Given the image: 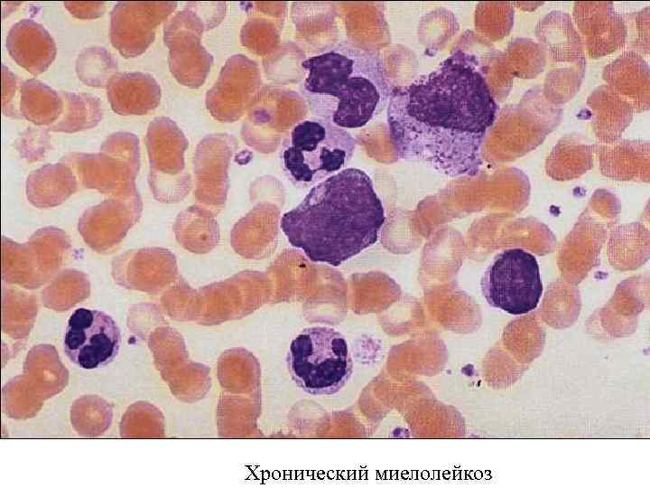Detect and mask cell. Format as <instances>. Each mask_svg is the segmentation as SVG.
I'll list each match as a JSON object with an SVG mask.
<instances>
[{
  "label": "cell",
  "mask_w": 650,
  "mask_h": 488,
  "mask_svg": "<svg viewBox=\"0 0 650 488\" xmlns=\"http://www.w3.org/2000/svg\"><path fill=\"white\" fill-rule=\"evenodd\" d=\"M602 78L607 85L626 99L635 113L650 107V69L648 61L639 53L625 51L605 66Z\"/></svg>",
  "instance_id": "11"
},
{
  "label": "cell",
  "mask_w": 650,
  "mask_h": 488,
  "mask_svg": "<svg viewBox=\"0 0 650 488\" xmlns=\"http://www.w3.org/2000/svg\"><path fill=\"white\" fill-rule=\"evenodd\" d=\"M356 147L347 129L312 116L297 122L283 138L282 168L295 187L311 189L345 169Z\"/></svg>",
  "instance_id": "4"
},
{
  "label": "cell",
  "mask_w": 650,
  "mask_h": 488,
  "mask_svg": "<svg viewBox=\"0 0 650 488\" xmlns=\"http://www.w3.org/2000/svg\"><path fill=\"white\" fill-rule=\"evenodd\" d=\"M385 109L398 159L458 178L479 174L499 107L480 57L456 48L428 73L394 87Z\"/></svg>",
  "instance_id": "1"
},
{
  "label": "cell",
  "mask_w": 650,
  "mask_h": 488,
  "mask_svg": "<svg viewBox=\"0 0 650 488\" xmlns=\"http://www.w3.org/2000/svg\"><path fill=\"white\" fill-rule=\"evenodd\" d=\"M5 44L12 59L32 75L47 70L57 54L56 42L49 31L29 18L11 26Z\"/></svg>",
  "instance_id": "10"
},
{
  "label": "cell",
  "mask_w": 650,
  "mask_h": 488,
  "mask_svg": "<svg viewBox=\"0 0 650 488\" xmlns=\"http://www.w3.org/2000/svg\"><path fill=\"white\" fill-rule=\"evenodd\" d=\"M64 108L60 118L48 129L53 132L74 133L95 127L103 118L102 103L98 97L75 91H60Z\"/></svg>",
  "instance_id": "16"
},
{
  "label": "cell",
  "mask_w": 650,
  "mask_h": 488,
  "mask_svg": "<svg viewBox=\"0 0 650 488\" xmlns=\"http://www.w3.org/2000/svg\"><path fill=\"white\" fill-rule=\"evenodd\" d=\"M286 361L295 384L316 396L339 392L353 372L345 336L329 326L303 329L292 341Z\"/></svg>",
  "instance_id": "5"
},
{
  "label": "cell",
  "mask_w": 650,
  "mask_h": 488,
  "mask_svg": "<svg viewBox=\"0 0 650 488\" xmlns=\"http://www.w3.org/2000/svg\"><path fill=\"white\" fill-rule=\"evenodd\" d=\"M63 108L60 91L36 79L26 80L22 84L20 113L32 124L50 127L60 118Z\"/></svg>",
  "instance_id": "15"
},
{
  "label": "cell",
  "mask_w": 650,
  "mask_h": 488,
  "mask_svg": "<svg viewBox=\"0 0 650 488\" xmlns=\"http://www.w3.org/2000/svg\"><path fill=\"white\" fill-rule=\"evenodd\" d=\"M73 189L71 174L60 165L46 166L29 179L30 197L40 202L62 200Z\"/></svg>",
  "instance_id": "20"
},
{
  "label": "cell",
  "mask_w": 650,
  "mask_h": 488,
  "mask_svg": "<svg viewBox=\"0 0 650 488\" xmlns=\"http://www.w3.org/2000/svg\"><path fill=\"white\" fill-rule=\"evenodd\" d=\"M78 78L86 85L106 88L108 80L117 73L118 66L113 54L103 47L84 48L76 59Z\"/></svg>",
  "instance_id": "19"
},
{
  "label": "cell",
  "mask_w": 650,
  "mask_h": 488,
  "mask_svg": "<svg viewBox=\"0 0 650 488\" xmlns=\"http://www.w3.org/2000/svg\"><path fill=\"white\" fill-rule=\"evenodd\" d=\"M627 25V41L629 51L642 56L649 55V6L623 14Z\"/></svg>",
  "instance_id": "22"
},
{
  "label": "cell",
  "mask_w": 650,
  "mask_h": 488,
  "mask_svg": "<svg viewBox=\"0 0 650 488\" xmlns=\"http://www.w3.org/2000/svg\"><path fill=\"white\" fill-rule=\"evenodd\" d=\"M507 61L513 76L534 79L543 71L546 56L538 42L530 38H516L507 47Z\"/></svg>",
  "instance_id": "21"
},
{
  "label": "cell",
  "mask_w": 650,
  "mask_h": 488,
  "mask_svg": "<svg viewBox=\"0 0 650 488\" xmlns=\"http://www.w3.org/2000/svg\"><path fill=\"white\" fill-rule=\"evenodd\" d=\"M385 221L371 177L349 167L311 187L280 228L311 261L338 267L374 245Z\"/></svg>",
  "instance_id": "2"
},
{
  "label": "cell",
  "mask_w": 650,
  "mask_h": 488,
  "mask_svg": "<svg viewBox=\"0 0 650 488\" xmlns=\"http://www.w3.org/2000/svg\"><path fill=\"white\" fill-rule=\"evenodd\" d=\"M23 81L4 63L2 64V113L20 118V96Z\"/></svg>",
  "instance_id": "23"
},
{
  "label": "cell",
  "mask_w": 650,
  "mask_h": 488,
  "mask_svg": "<svg viewBox=\"0 0 650 488\" xmlns=\"http://www.w3.org/2000/svg\"><path fill=\"white\" fill-rule=\"evenodd\" d=\"M168 4L119 1L110 14V41L125 58L145 52L152 42L154 29L168 12Z\"/></svg>",
  "instance_id": "8"
},
{
  "label": "cell",
  "mask_w": 650,
  "mask_h": 488,
  "mask_svg": "<svg viewBox=\"0 0 650 488\" xmlns=\"http://www.w3.org/2000/svg\"><path fill=\"white\" fill-rule=\"evenodd\" d=\"M107 97L112 110L121 116L147 114L160 99L159 85L144 72H117L107 84Z\"/></svg>",
  "instance_id": "12"
},
{
  "label": "cell",
  "mask_w": 650,
  "mask_h": 488,
  "mask_svg": "<svg viewBox=\"0 0 650 488\" xmlns=\"http://www.w3.org/2000/svg\"><path fill=\"white\" fill-rule=\"evenodd\" d=\"M79 164L88 185L103 190H122L131 184V173L101 156L77 155L72 157Z\"/></svg>",
  "instance_id": "17"
},
{
  "label": "cell",
  "mask_w": 650,
  "mask_h": 488,
  "mask_svg": "<svg viewBox=\"0 0 650 488\" xmlns=\"http://www.w3.org/2000/svg\"><path fill=\"white\" fill-rule=\"evenodd\" d=\"M121 332L104 311L79 307L70 315L63 337V351L78 367L95 370L112 362L121 346Z\"/></svg>",
  "instance_id": "7"
},
{
  "label": "cell",
  "mask_w": 650,
  "mask_h": 488,
  "mask_svg": "<svg viewBox=\"0 0 650 488\" xmlns=\"http://www.w3.org/2000/svg\"><path fill=\"white\" fill-rule=\"evenodd\" d=\"M101 148L105 152L124 157L136 165L138 137L133 133H113L107 137Z\"/></svg>",
  "instance_id": "24"
},
{
  "label": "cell",
  "mask_w": 650,
  "mask_h": 488,
  "mask_svg": "<svg viewBox=\"0 0 650 488\" xmlns=\"http://www.w3.org/2000/svg\"><path fill=\"white\" fill-rule=\"evenodd\" d=\"M572 19L583 37L584 48L590 58L608 55L626 44L625 18L616 10L613 2H576Z\"/></svg>",
  "instance_id": "9"
},
{
  "label": "cell",
  "mask_w": 650,
  "mask_h": 488,
  "mask_svg": "<svg viewBox=\"0 0 650 488\" xmlns=\"http://www.w3.org/2000/svg\"><path fill=\"white\" fill-rule=\"evenodd\" d=\"M300 93L314 117L345 129L378 116L394 87L379 55L349 42L304 60Z\"/></svg>",
  "instance_id": "3"
},
{
  "label": "cell",
  "mask_w": 650,
  "mask_h": 488,
  "mask_svg": "<svg viewBox=\"0 0 650 488\" xmlns=\"http://www.w3.org/2000/svg\"><path fill=\"white\" fill-rule=\"evenodd\" d=\"M538 43L554 63L569 64L585 56L584 44L571 15L552 10L535 26Z\"/></svg>",
  "instance_id": "13"
},
{
  "label": "cell",
  "mask_w": 650,
  "mask_h": 488,
  "mask_svg": "<svg viewBox=\"0 0 650 488\" xmlns=\"http://www.w3.org/2000/svg\"><path fill=\"white\" fill-rule=\"evenodd\" d=\"M586 70V57L551 70L545 76L543 94L552 105L561 107L579 91Z\"/></svg>",
  "instance_id": "18"
},
{
  "label": "cell",
  "mask_w": 650,
  "mask_h": 488,
  "mask_svg": "<svg viewBox=\"0 0 650 488\" xmlns=\"http://www.w3.org/2000/svg\"><path fill=\"white\" fill-rule=\"evenodd\" d=\"M591 127L602 142L616 141L630 125L634 109L607 84L597 87L587 99Z\"/></svg>",
  "instance_id": "14"
},
{
  "label": "cell",
  "mask_w": 650,
  "mask_h": 488,
  "mask_svg": "<svg viewBox=\"0 0 650 488\" xmlns=\"http://www.w3.org/2000/svg\"><path fill=\"white\" fill-rule=\"evenodd\" d=\"M63 5L73 16L84 20L98 18L107 9L104 2L66 1Z\"/></svg>",
  "instance_id": "25"
},
{
  "label": "cell",
  "mask_w": 650,
  "mask_h": 488,
  "mask_svg": "<svg viewBox=\"0 0 650 488\" xmlns=\"http://www.w3.org/2000/svg\"><path fill=\"white\" fill-rule=\"evenodd\" d=\"M480 288L494 308L513 315L533 311L543 290L536 258L522 249L499 252L485 269Z\"/></svg>",
  "instance_id": "6"
}]
</instances>
